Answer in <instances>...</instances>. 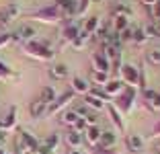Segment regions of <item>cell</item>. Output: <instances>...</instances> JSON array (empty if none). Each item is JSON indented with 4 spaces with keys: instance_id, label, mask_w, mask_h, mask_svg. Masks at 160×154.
I'll list each match as a JSON object with an SVG mask.
<instances>
[{
    "instance_id": "obj_22",
    "label": "cell",
    "mask_w": 160,
    "mask_h": 154,
    "mask_svg": "<svg viewBox=\"0 0 160 154\" xmlns=\"http://www.w3.org/2000/svg\"><path fill=\"white\" fill-rule=\"evenodd\" d=\"M111 80V76H109V72H101V70H90V82L94 84V86H101L103 89L105 84Z\"/></svg>"
},
{
    "instance_id": "obj_46",
    "label": "cell",
    "mask_w": 160,
    "mask_h": 154,
    "mask_svg": "<svg viewBox=\"0 0 160 154\" xmlns=\"http://www.w3.org/2000/svg\"><path fill=\"white\" fill-rule=\"evenodd\" d=\"M154 138H160V121L154 126Z\"/></svg>"
},
{
    "instance_id": "obj_4",
    "label": "cell",
    "mask_w": 160,
    "mask_h": 154,
    "mask_svg": "<svg viewBox=\"0 0 160 154\" xmlns=\"http://www.w3.org/2000/svg\"><path fill=\"white\" fill-rule=\"evenodd\" d=\"M117 78H121L123 82H125V86H133V89L140 86V70L132 64H123Z\"/></svg>"
},
{
    "instance_id": "obj_34",
    "label": "cell",
    "mask_w": 160,
    "mask_h": 154,
    "mask_svg": "<svg viewBox=\"0 0 160 154\" xmlns=\"http://www.w3.org/2000/svg\"><path fill=\"white\" fill-rule=\"evenodd\" d=\"M88 93H90V95H94V97H99L101 101H105V103H109V101H111V97H109V95L105 93V90L101 89V86H90V90H88Z\"/></svg>"
},
{
    "instance_id": "obj_3",
    "label": "cell",
    "mask_w": 160,
    "mask_h": 154,
    "mask_svg": "<svg viewBox=\"0 0 160 154\" xmlns=\"http://www.w3.org/2000/svg\"><path fill=\"white\" fill-rule=\"evenodd\" d=\"M133 101H136V89L133 86H125L123 93L119 97H115V107L119 109L121 113H129L133 109Z\"/></svg>"
},
{
    "instance_id": "obj_37",
    "label": "cell",
    "mask_w": 160,
    "mask_h": 154,
    "mask_svg": "<svg viewBox=\"0 0 160 154\" xmlns=\"http://www.w3.org/2000/svg\"><path fill=\"white\" fill-rule=\"evenodd\" d=\"M86 127H88L86 119H84V117H78V121L74 123V127H72V130H76L78 134H84V131H86Z\"/></svg>"
},
{
    "instance_id": "obj_24",
    "label": "cell",
    "mask_w": 160,
    "mask_h": 154,
    "mask_svg": "<svg viewBox=\"0 0 160 154\" xmlns=\"http://www.w3.org/2000/svg\"><path fill=\"white\" fill-rule=\"evenodd\" d=\"M99 27H101V17H88L86 23H84V27H82V31L88 33L90 37H92L94 33L99 31Z\"/></svg>"
},
{
    "instance_id": "obj_26",
    "label": "cell",
    "mask_w": 160,
    "mask_h": 154,
    "mask_svg": "<svg viewBox=\"0 0 160 154\" xmlns=\"http://www.w3.org/2000/svg\"><path fill=\"white\" fill-rule=\"evenodd\" d=\"M66 144L68 148H80L82 146V134H78L76 130H70L66 134Z\"/></svg>"
},
{
    "instance_id": "obj_6",
    "label": "cell",
    "mask_w": 160,
    "mask_h": 154,
    "mask_svg": "<svg viewBox=\"0 0 160 154\" xmlns=\"http://www.w3.org/2000/svg\"><path fill=\"white\" fill-rule=\"evenodd\" d=\"M19 142H21V146H23L25 154L27 152H37L39 144H41V142H39L33 134H29L27 130H19Z\"/></svg>"
},
{
    "instance_id": "obj_45",
    "label": "cell",
    "mask_w": 160,
    "mask_h": 154,
    "mask_svg": "<svg viewBox=\"0 0 160 154\" xmlns=\"http://www.w3.org/2000/svg\"><path fill=\"white\" fill-rule=\"evenodd\" d=\"M156 2H158V0H142V4L146 6V8H152V6H154Z\"/></svg>"
},
{
    "instance_id": "obj_16",
    "label": "cell",
    "mask_w": 160,
    "mask_h": 154,
    "mask_svg": "<svg viewBox=\"0 0 160 154\" xmlns=\"http://www.w3.org/2000/svg\"><path fill=\"white\" fill-rule=\"evenodd\" d=\"M125 146H127V150H129L132 154H138V152L144 150V140H142V136H138V134H127Z\"/></svg>"
},
{
    "instance_id": "obj_17",
    "label": "cell",
    "mask_w": 160,
    "mask_h": 154,
    "mask_svg": "<svg viewBox=\"0 0 160 154\" xmlns=\"http://www.w3.org/2000/svg\"><path fill=\"white\" fill-rule=\"evenodd\" d=\"M92 70L111 72V62L105 58L103 51H97V54H92Z\"/></svg>"
},
{
    "instance_id": "obj_44",
    "label": "cell",
    "mask_w": 160,
    "mask_h": 154,
    "mask_svg": "<svg viewBox=\"0 0 160 154\" xmlns=\"http://www.w3.org/2000/svg\"><path fill=\"white\" fill-rule=\"evenodd\" d=\"M156 95V90H152V89H144V103H148L152 97Z\"/></svg>"
},
{
    "instance_id": "obj_49",
    "label": "cell",
    "mask_w": 160,
    "mask_h": 154,
    "mask_svg": "<svg viewBox=\"0 0 160 154\" xmlns=\"http://www.w3.org/2000/svg\"><path fill=\"white\" fill-rule=\"evenodd\" d=\"M27 154H37V152H27Z\"/></svg>"
},
{
    "instance_id": "obj_18",
    "label": "cell",
    "mask_w": 160,
    "mask_h": 154,
    "mask_svg": "<svg viewBox=\"0 0 160 154\" xmlns=\"http://www.w3.org/2000/svg\"><path fill=\"white\" fill-rule=\"evenodd\" d=\"M78 33H80L78 25H74V23H68L66 27L62 29V43H64V45H70V43L76 39V35H78Z\"/></svg>"
},
{
    "instance_id": "obj_27",
    "label": "cell",
    "mask_w": 160,
    "mask_h": 154,
    "mask_svg": "<svg viewBox=\"0 0 160 154\" xmlns=\"http://www.w3.org/2000/svg\"><path fill=\"white\" fill-rule=\"evenodd\" d=\"M78 121V113L72 109V111H64L60 117V123L62 126H66V127H74V123Z\"/></svg>"
},
{
    "instance_id": "obj_23",
    "label": "cell",
    "mask_w": 160,
    "mask_h": 154,
    "mask_svg": "<svg viewBox=\"0 0 160 154\" xmlns=\"http://www.w3.org/2000/svg\"><path fill=\"white\" fill-rule=\"evenodd\" d=\"M49 76H52L53 80H64V78H68V66L66 64H53L52 68H49Z\"/></svg>"
},
{
    "instance_id": "obj_48",
    "label": "cell",
    "mask_w": 160,
    "mask_h": 154,
    "mask_svg": "<svg viewBox=\"0 0 160 154\" xmlns=\"http://www.w3.org/2000/svg\"><path fill=\"white\" fill-rule=\"evenodd\" d=\"M154 27H156V31H158V37H160V19L154 23Z\"/></svg>"
},
{
    "instance_id": "obj_33",
    "label": "cell",
    "mask_w": 160,
    "mask_h": 154,
    "mask_svg": "<svg viewBox=\"0 0 160 154\" xmlns=\"http://www.w3.org/2000/svg\"><path fill=\"white\" fill-rule=\"evenodd\" d=\"M132 8L127 4H117L115 6V10H113V17H132Z\"/></svg>"
},
{
    "instance_id": "obj_10",
    "label": "cell",
    "mask_w": 160,
    "mask_h": 154,
    "mask_svg": "<svg viewBox=\"0 0 160 154\" xmlns=\"http://www.w3.org/2000/svg\"><path fill=\"white\" fill-rule=\"evenodd\" d=\"M123 89H125V82H123L121 78H111L107 84L103 86V90L109 95L111 99H115V97H119V95L123 93Z\"/></svg>"
},
{
    "instance_id": "obj_21",
    "label": "cell",
    "mask_w": 160,
    "mask_h": 154,
    "mask_svg": "<svg viewBox=\"0 0 160 154\" xmlns=\"http://www.w3.org/2000/svg\"><path fill=\"white\" fill-rule=\"evenodd\" d=\"M82 103H84V105L90 109V111H97V113L103 111L105 105H107L105 101H101L99 97H94V95H90V93H88V95H84V101H82Z\"/></svg>"
},
{
    "instance_id": "obj_5",
    "label": "cell",
    "mask_w": 160,
    "mask_h": 154,
    "mask_svg": "<svg viewBox=\"0 0 160 154\" xmlns=\"http://www.w3.org/2000/svg\"><path fill=\"white\" fill-rule=\"evenodd\" d=\"M74 97H76V95L72 93L70 89L64 90L62 95H58L56 101H53L52 105H47V115H58V113H62V109L68 107V105H70V103L74 101Z\"/></svg>"
},
{
    "instance_id": "obj_2",
    "label": "cell",
    "mask_w": 160,
    "mask_h": 154,
    "mask_svg": "<svg viewBox=\"0 0 160 154\" xmlns=\"http://www.w3.org/2000/svg\"><path fill=\"white\" fill-rule=\"evenodd\" d=\"M29 19L37 21V23H45V25H56L60 23L62 19H66L64 13L60 10V6L56 4H49V6H43V8H37L33 13H29Z\"/></svg>"
},
{
    "instance_id": "obj_47",
    "label": "cell",
    "mask_w": 160,
    "mask_h": 154,
    "mask_svg": "<svg viewBox=\"0 0 160 154\" xmlns=\"http://www.w3.org/2000/svg\"><path fill=\"white\" fill-rule=\"evenodd\" d=\"M68 154H84V150H80V148H70V152Z\"/></svg>"
},
{
    "instance_id": "obj_12",
    "label": "cell",
    "mask_w": 160,
    "mask_h": 154,
    "mask_svg": "<svg viewBox=\"0 0 160 154\" xmlns=\"http://www.w3.org/2000/svg\"><path fill=\"white\" fill-rule=\"evenodd\" d=\"M35 35H37V31H35V27H31V25H23V27L19 29L17 33H12V41H31V39H35Z\"/></svg>"
},
{
    "instance_id": "obj_19",
    "label": "cell",
    "mask_w": 160,
    "mask_h": 154,
    "mask_svg": "<svg viewBox=\"0 0 160 154\" xmlns=\"http://www.w3.org/2000/svg\"><path fill=\"white\" fill-rule=\"evenodd\" d=\"M115 144H117V134H115L113 130L107 131L103 130V134H101V142L97 148H115Z\"/></svg>"
},
{
    "instance_id": "obj_36",
    "label": "cell",
    "mask_w": 160,
    "mask_h": 154,
    "mask_svg": "<svg viewBox=\"0 0 160 154\" xmlns=\"http://www.w3.org/2000/svg\"><path fill=\"white\" fill-rule=\"evenodd\" d=\"M90 2H92V0H78V8H76V14H78V17L86 14V10H88Z\"/></svg>"
},
{
    "instance_id": "obj_39",
    "label": "cell",
    "mask_w": 160,
    "mask_h": 154,
    "mask_svg": "<svg viewBox=\"0 0 160 154\" xmlns=\"http://www.w3.org/2000/svg\"><path fill=\"white\" fill-rule=\"evenodd\" d=\"M84 119H86L88 126H99V113L97 111H90L88 115H84Z\"/></svg>"
},
{
    "instance_id": "obj_38",
    "label": "cell",
    "mask_w": 160,
    "mask_h": 154,
    "mask_svg": "<svg viewBox=\"0 0 160 154\" xmlns=\"http://www.w3.org/2000/svg\"><path fill=\"white\" fill-rule=\"evenodd\" d=\"M10 43H12V33H0V49L8 47Z\"/></svg>"
},
{
    "instance_id": "obj_42",
    "label": "cell",
    "mask_w": 160,
    "mask_h": 154,
    "mask_svg": "<svg viewBox=\"0 0 160 154\" xmlns=\"http://www.w3.org/2000/svg\"><path fill=\"white\" fill-rule=\"evenodd\" d=\"M74 111H76V113H78V117H84V115H88V113H90V109H88V107H86L84 103H80V105H78V107H76V109H74Z\"/></svg>"
},
{
    "instance_id": "obj_28",
    "label": "cell",
    "mask_w": 160,
    "mask_h": 154,
    "mask_svg": "<svg viewBox=\"0 0 160 154\" xmlns=\"http://www.w3.org/2000/svg\"><path fill=\"white\" fill-rule=\"evenodd\" d=\"M56 97H58V95H56V90H53V86H52V84H47V86H43L41 97H39V99H41L45 105H52V103L56 101Z\"/></svg>"
},
{
    "instance_id": "obj_13",
    "label": "cell",
    "mask_w": 160,
    "mask_h": 154,
    "mask_svg": "<svg viewBox=\"0 0 160 154\" xmlns=\"http://www.w3.org/2000/svg\"><path fill=\"white\" fill-rule=\"evenodd\" d=\"M53 4L60 6V10L64 13L66 19L74 17L76 14V8H78V0H53Z\"/></svg>"
},
{
    "instance_id": "obj_8",
    "label": "cell",
    "mask_w": 160,
    "mask_h": 154,
    "mask_svg": "<svg viewBox=\"0 0 160 154\" xmlns=\"http://www.w3.org/2000/svg\"><path fill=\"white\" fill-rule=\"evenodd\" d=\"M105 111H107V115H109V119H111V123L115 126V130L123 134V131H125V123H123V117H121L123 113L119 111L117 107H115L113 103H107V105H105Z\"/></svg>"
},
{
    "instance_id": "obj_20",
    "label": "cell",
    "mask_w": 160,
    "mask_h": 154,
    "mask_svg": "<svg viewBox=\"0 0 160 154\" xmlns=\"http://www.w3.org/2000/svg\"><path fill=\"white\" fill-rule=\"evenodd\" d=\"M58 142H60V138H58L56 134H52V136H49V138H47L45 142H41V144H39V148H37V154H52L53 150H56Z\"/></svg>"
},
{
    "instance_id": "obj_9",
    "label": "cell",
    "mask_w": 160,
    "mask_h": 154,
    "mask_svg": "<svg viewBox=\"0 0 160 154\" xmlns=\"http://www.w3.org/2000/svg\"><path fill=\"white\" fill-rule=\"evenodd\" d=\"M17 121H19V109L10 107L8 113L0 119V131H12L17 127Z\"/></svg>"
},
{
    "instance_id": "obj_11",
    "label": "cell",
    "mask_w": 160,
    "mask_h": 154,
    "mask_svg": "<svg viewBox=\"0 0 160 154\" xmlns=\"http://www.w3.org/2000/svg\"><path fill=\"white\" fill-rule=\"evenodd\" d=\"M101 134H103V130H101L99 126H88V127H86V131L82 134V138L88 142V146L97 148V146H99V142H101Z\"/></svg>"
},
{
    "instance_id": "obj_1",
    "label": "cell",
    "mask_w": 160,
    "mask_h": 154,
    "mask_svg": "<svg viewBox=\"0 0 160 154\" xmlns=\"http://www.w3.org/2000/svg\"><path fill=\"white\" fill-rule=\"evenodd\" d=\"M23 51H25V56L33 58V60H39V62H49V60H53V56H56V51L47 45L45 41H39V39L25 41L23 43Z\"/></svg>"
},
{
    "instance_id": "obj_40",
    "label": "cell",
    "mask_w": 160,
    "mask_h": 154,
    "mask_svg": "<svg viewBox=\"0 0 160 154\" xmlns=\"http://www.w3.org/2000/svg\"><path fill=\"white\" fill-rule=\"evenodd\" d=\"M144 33H146V37H148V39L158 37V31H156V27H154V25H146V27H144Z\"/></svg>"
},
{
    "instance_id": "obj_41",
    "label": "cell",
    "mask_w": 160,
    "mask_h": 154,
    "mask_svg": "<svg viewBox=\"0 0 160 154\" xmlns=\"http://www.w3.org/2000/svg\"><path fill=\"white\" fill-rule=\"evenodd\" d=\"M148 10H150V17H152V19L158 21V19H160V0L156 2L154 6H152V8H148Z\"/></svg>"
},
{
    "instance_id": "obj_15",
    "label": "cell",
    "mask_w": 160,
    "mask_h": 154,
    "mask_svg": "<svg viewBox=\"0 0 160 154\" xmlns=\"http://www.w3.org/2000/svg\"><path fill=\"white\" fill-rule=\"evenodd\" d=\"M70 90L74 95H88L90 90V82L84 78H78V76H74V78L70 80Z\"/></svg>"
},
{
    "instance_id": "obj_31",
    "label": "cell",
    "mask_w": 160,
    "mask_h": 154,
    "mask_svg": "<svg viewBox=\"0 0 160 154\" xmlns=\"http://www.w3.org/2000/svg\"><path fill=\"white\" fill-rule=\"evenodd\" d=\"M132 41L136 43V45H144V43L148 41V37H146V33H144V27H138V29H133Z\"/></svg>"
},
{
    "instance_id": "obj_7",
    "label": "cell",
    "mask_w": 160,
    "mask_h": 154,
    "mask_svg": "<svg viewBox=\"0 0 160 154\" xmlns=\"http://www.w3.org/2000/svg\"><path fill=\"white\" fill-rule=\"evenodd\" d=\"M19 14H21V8L17 4H6L0 8V25L2 27H6V25L14 23V21L19 19Z\"/></svg>"
},
{
    "instance_id": "obj_32",
    "label": "cell",
    "mask_w": 160,
    "mask_h": 154,
    "mask_svg": "<svg viewBox=\"0 0 160 154\" xmlns=\"http://www.w3.org/2000/svg\"><path fill=\"white\" fill-rule=\"evenodd\" d=\"M146 60L150 62L152 66H160V47H154V49H150V51H148Z\"/></svg>"
},
{
    "instance_id": "obj_25",
    "label": "cell",
    "mask_w": 160,
    "mask_h": 154,
    "mask_svg": "<svg viewBox=\"0 0 160 154\" xmlns=\"http://www.w3.org/2000/svg\"><path fill=\"white\" fill-rule=\"evenodd\" d=\"M90 39H92V37H90L88 33H84L82 29H80V33L76 35V39H74V41L70 43V47H74V49H84V47L88 45V41H90Z\"/></svg>"
},
{
    "instance_id": "obj_30",
    "label": "cell",
    "mask_w": 160,
    "mask_h": 154,
    "mask_svg": "<svg viewBox=\"0 0 160 154\" xmlns=\"http://www.w3.org/2000/svg\"><path fill=\"white\" fill-rule=\"evenodd\" d=\"M14 78H17V74L12 72V68H8L0 60V82H8V80H14Z\"/></svg>"
},
{
    "instance_id": "obj_35",
    "label": "cell",
    "mask_w": 160,
    "mask_h": 154,
    "mask_svg": "<svg viewBox=\"0 0 160 154\" xmlns=\"http://www.w3.org/2000/svg\"><path fill=\"white\" fill-rule=\"evenodd\" d=\"M148 107H150V111H154V113H160V93H156L154 97L150 99V101L146 103Z\"/></svg>"
},
{
    "instance_id": "obj_29",
    "label": "cell",
    "mask_w": 160,
    "mask_h": 154,
    "mask_svg": "<svg viewBox=\"0 0 160 154\" xmlns=\"http://www.w3.org/2000/svg\"><path fill=\"white\" fill-rule=\"evenodd\" d=\"M129 27V17H113V33H121Z\"/></svg>"
},
{
    "instance_id": "obj_14",
    "label": "cell",
    "mask_w": 160,
    "mask_h": 154,
    "mask_svg": "<svg viewBox=\"0 0 160 154\" xmlns=\"http://www.w3.org/2000/svg\"><path fill=\"white\" fill-rule=\"evenodd\" d=\"M47 113V105L41 101V99H33V101L29 103V115L33 117V119H39V117H43Z\"/></svg>"
},
{
    "instance_id": "obj_43",
    "label": "cell",
    "mask_w": 160,
    "mask_h": 154,
    "mask_svg": "<svg viewBox=\"0 0 160 154\" xmlns=\"http://www.w3.org/2000/svg\"><path fill=\"white\" fill-rule=\"evenodd\" d=\"M94 154H119L115 148H97L94 150Z\"/></svg>"
}]
</instances>
